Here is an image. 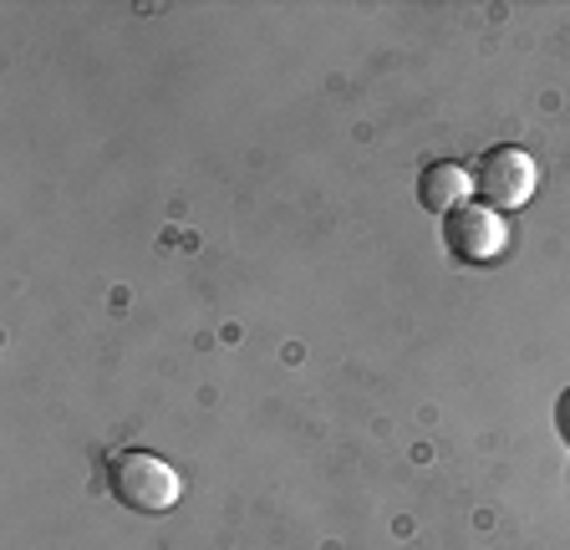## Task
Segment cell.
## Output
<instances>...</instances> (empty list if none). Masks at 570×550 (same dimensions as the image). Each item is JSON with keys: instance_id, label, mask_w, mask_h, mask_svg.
<instances>
[{"instance_id": "6da1fadb", "label": "cell", "mask_w": 570, "mask_h": 550, "mask_svg": "<svg viewBox=\"0 0 570 550\" xmlns=\"http://www.w3.org/2000/svg\"><path fill=\"white\" fill-rule=\"evenodd\" d=\"M107 490L138 514H168L184 494V484H178V469H168L158 454L128 449V454H112V464H107Z\"/></svg>"}, {"instance_id": "7a4b0ae2", "label": "cell", "mask_w": 570, "mask_h": 550, "mask_svg": "<svg viewBox=\"0 0 570 550\" xmlns=\"http://www.w3.org/2000/svg\"><path fill=\"white\" fill-rule=\"evenodd\" d=\"M534 184H540V168H534V158L520 154V148H494V154H484L474 168V194L484 209H494V215L524 209Z\"/></svg>"}, {"instance_id": "3957f363", "label": "cell", "mask_w": 570, "mask_h": 550, "mask_svg": "<svg viewBox=\"0 0 570 550\" xmlns=\"http://www.w3.org/2000/svg\"><path fill=\"white\" fill-rule=\"evenodd\" d=\"M443 245H449V255L459 265H494L504 255V245H510V225L484 204H463L443 225Z\"/></svg>"}, {"instance_id": "277c9868", "label": "cell", "mask_w": 570, "mask_h": 550, "mask_svg": "<svg viewBox=\"0 0 570 550\" xmlns=\"http://www.w3.org/2000/svg\"><path fill=\"white\" fill-rule=\"evenodd\" d=\"M474 194V174L463 164H453V158H443V164H428L423 174H417V199H423L428 215H443L449 219L453 209H463V199Z\"/></svg>"}, {"instance_id": "5b68a950", "label": "cell", "mask_w": 570, "mask_h": 550, "mask_svg": "<svg viewBox=\"0 0 570 550\" xmlns=\"http://www.w3.org/2000/svg\"><path fill=\"white\" fill-rule=\"evenodd\" d=\"M556 429H560V439L570 443V387L560 393V403H556Z\"/></svg>"}]
</instances>
